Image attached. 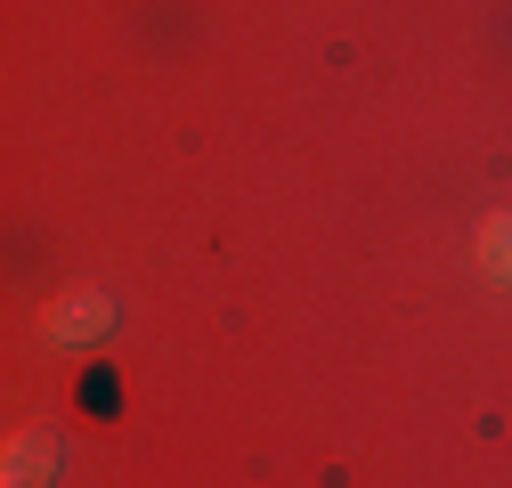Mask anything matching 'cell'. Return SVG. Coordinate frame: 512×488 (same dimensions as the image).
I'll return each instance as SVG.
<instances>
[{
  "label": "cell",
  "instance_id": "obj_3",
  "mask_svg": "<svg viewBox=\"0 0 512 488\" xmlns=\"http://www.w3.org/2000/svg\"><path fill=\"white\" fill-rule=\"evenodd\" d=\"M480 269L512 285V212H488L480 220Z\"/></svg>",
  "mask_w": 512,
  "mask_h": 488
},
{
  "label": "cell",
  "instance_id": "obj_2",
  "mask_svg": "<svg viewBox=\"0 0 512 488\" xmlns=\"http://www.w3.org/2000/svg\"><path fill=\"white\" fill-rule=\"evenodd\" d=\"M49 472H57V432L33 423V432H17V448H9V488H41Z\"/></svg>",
  "mask_w": 512,
  "mask_h": 488
},
{
  "label": "cell",
  "instance_id": "obj_1",
  "mask_svg": "<svg viewBox=\"0 0 512 488\" xmlns=\"http://www.w3.org/2000/svg\"><path fill=\"white\" fill-rule=\"evenodd\" d=\"M41 326H49V342H98L114 326V301L98 285H74V293H57L49 310H41Z\"/></svg>",
  "mask_w": 512,
  "mask_h": 488
}]
</instances>
